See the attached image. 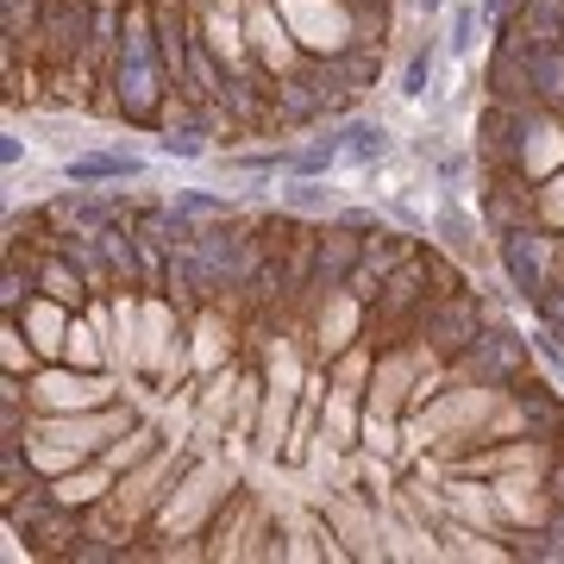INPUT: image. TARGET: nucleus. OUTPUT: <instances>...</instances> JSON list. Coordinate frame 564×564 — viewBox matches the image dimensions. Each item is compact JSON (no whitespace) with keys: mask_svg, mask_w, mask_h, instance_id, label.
<instances>
[{"mask_svg":"<svg viewBox=\"0 0 564 564\" xmlns=\"http://www.w3.org/2000/svg\"><path fill=\"white\" fill-rule=\"evenodd\" d=\"M496 263H502V276L514 282V295L521 302L540 307L552 289H558V270H564V245H552L540 226H502L496 232Z\"/></svg>","mask_w":564,"mask_h":564,"instance_id":"obj_1","label":"nucleus"},{"mask_svg":"<svg viewBox=\"0 0 564 564\" xmlns=\"http://www.w3.org/2000/svg\"><path fill=\"white\" fill-rule=\"evenodd\" d=\"M527 345H533V339H514L508 326L477 333V339L452 358V364H458V383L464 389H514V383H521V364H527Z\"/></svg>","mask_w":564,"mask_h":564,"instance_id":"obj_2","label":"nucleus"},{"mask_svg":"<svg viewBox=\"0 0 564 564\" xmlns=\"http://www.w3.org/2000/svg\"><path fill=\"white\" fill-rule=\"evenodd\" d=\"M414 333H421V345L433 351V358H458L464 345H470L477 333H484V302H477V295H458V289H452V295H445L440 307H426Z\"/></svg>","mask_w":564,"mask_h":564,"instance_id":"obj_3","label":"nucleus"},{"mask_svg":"<svg viewBox=\"0 0 564 564\" xmlns=\"http://www.w3.org/2000/svg\"><path fill=\"white\" fill-rule=\"evenodd\" d=\"M333 144H339V170H358V176H377L395 158V132L383 120H364V113L333 126Z\"/></svg>","mask_w":564,"mask_h":564,"instance_id":"obj_4","label":"nucleus"},{"mask_svg":"<svg viewBox=\"0 0 564 564\" xmlns=\"http://www.w3.org/2000/svg\"><path fill=\"white\" fill-rule=\"evenodd\" d=\"M151 163L139 151H113V144H95V151H76L63 158V182L69 188H101V182H144Z\"/></svg>","mask_w":564,"mask_h":564,"instance_id":"obj_5","label":"nucleus"},{"mask_svg":"<svg viewBox=\"0 0 564 564\" xmlns=\"http://www.w3.org/2000/svg\"><path fill=\"white\" fill-rule=\"evenodd\" d=\"M484 0H452L445 7V57L452 63H470V51H477V39H484Z\"/></svg>","mask_w":564,"mask_h":564,"instance_id":"obj_6","label":"nucleus"},{"mask_svg":"<svg viewBox=\"0 0 564 564\" xmlns=\"http://www.w3.org/2000/svg\"><path fill=\"white\" fill-rule=\"evenodd\" d=\"M276 202L289 207V214H314V220H339V195L333 188H321V176H289L276 188Z\"/></svg>","mask_w":564,"mask_h":564,"instance_id":"obj_7","label":"nucleus"},{"mask_svg":"<svg viewBox=\"0 0 564 564\" xmlns=\"http://www.w3.org/2000/svg\"><path fill=\"white\" fill-rule=\"evenodd\" d=\"M433 69H440V44L421 39L408 51L402 76H395V95H402V101H426V95H433Z\"/></svg>","mask_w":564,"mask_h":564,"instance_id":"obj_8","label":"nucleus"},{"mask_svg":"<svg viewBox=\"0 0 564 564\" xmlns=\"http://www.w3.org/2000/svg\"><path fill=\"white\" fill-rule=\"evenodd\" d=\"M170 207H182L188 220H232V214H239V202H232V195H202V188H176V195H170Z\"/></svg>","mask_w":564,"mask_h":564,"instance_id":"obj_9","label":"nucleus"},{"mask_svg":"<svg viewBox=\"0 0 564 564\" xmlns=\"http://www.w3.org/2000/svg\"><path fill=\"white\" fill-rule=\"evenodd\" d=\"M433 232H440V239H452V251H464V258L477 251V226H470V214H464L458 202H440V214H433Z\"/></svg>","mask_w":564,"mask_h":564,"instance_id":"obj_10","label":"nucleus"},{"mask_svg":"<svg viewBox=\"0 0 564 564\" xmlns=\"http://www.w3.org/2000/svg\"><path fill=\"white\" fill-rule=\"evenodd\" d=\"M158 158H182V163H195V158H207V139L202 132H188V126H170L158 139Z\"/></svg>","mask_w":564,"mask_h":564,"instance_id":"obj_11","label":"nucleus"},{"mask_svg":"<svg viewBox=\"0 0 564 564\" xmlns=\"http://www.w3.org/2000/svg\"><path fill=\"white\" fill-rule=\"evenodd\" d=\"M95 395H101V383H69V377L39 383V402H95Z\"/></svg>","mask_w":564,"mask_h":564,"instance_id":"obj_12","label":"nucleus"},{"mask_svg":"<svg viewBox=\"0 0 564 564\" xmlns=\"http://www.w3.org/2000/svg\"><path fill=\"white\" fill-rule=\"evenodd\" d=\"M101 496V477H63L57 484V502H69V508H88Z\"/></svg>","mask_w":564,"mask_h":564,"instance_id":"obj_13","label":"nucleus"},{"mask_svg":"<svg viewBox=\"0 0 564 564\" xmlns=\"http://www.w3.org/2000/svg\"><path fill=\"white\" fill-rule=\"evenodd\" d=\"M144 452H151V433H144V426H139V433H132V445H113L107 458H113V464H139Z\"/></svg>","mask_w":564,"mask_h":564,"instance_id":"obj_14","label":"nucleus"},{"mask_svg":"<svg viewBox=\"0 0 564 564\" xmlns=\"http://www.w3.org/2000/svg\"><path fill=\"white\" fill-rule=\"evenodd\" d=\"M364 445H370V452H389V445H395L389 421H377V414H370V421H364Z\"/></svg>","mask_w":564,"mask_h":564,"instance_id":"obj_15","label":"nucleus"},{"mask_svg":"<svg viewBox=\"0 0 564 564\" xmlns=\"http://www.w3.org/2000/svg\"><path fill=\"white\" fill-rule=\"evenodd\" d=\"M0 158H7V170H20V158H25V144L7 132V144H0Z\"/></svg>","mask_w":564,"mask_h":564,"instance_id":"obj_16","label":"nucleus"},{"mask_svg":"<svg viewBox=\"0 0 564 564\" xmlns=\"http://www.w3.org/2000/svg\"><path fill=\"white\" fill-rule=\"evenodd\" d=\"M445 7H452V0H414V13H421V20H433V13H445Z\"/></svg>","mask_w":564,"mask_h":564,"instance_id":"obj_17","label":"nucleus"}]
</instances>
